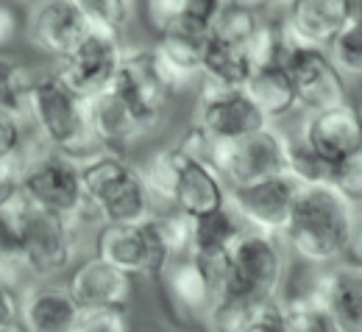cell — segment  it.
Listing matches in <instances>:
<instances>
[{"label":"cell","instance_id":"cell-1","mask_svg":"<svg viewBox=\"0 0 362 332\" xmlns=\"http://www.w3.org/2000/svg\"><path fill=\"white\" fill-rule=\"evenodd\" d=\"M284 277L287 260L281 240L243 229L223 260V285L209 319V332H231L251 307L279 299Z\"/></svg>","mask_w":362,"mask_h":332},{"label":"cell","instance_id":"cell-2","mask_svg":"<svg viewBox=\"0 0 362 332\" xmlns=\"http://www.w3.org/2000/svg\"><path fill=\"white\" fill-rule=\"evenodd\" d=\"M354 224L357 207L340 193L332 188H301L279 240L298 257V263L326 268L346 260Z\"/></svg>","mask_w":362,"mask_h":332},{"label":"cell","instance_id":"cell-3","mask_svg":"<svg viewBox=\"0 0 362 332\" xmlns=\"http://www.w3.org/2000/svg\"><path fill=\"white\" fill-rule=\"evenodd\" d=\"M25 118L34 123L37 137L47 148L84 162L103 148L98 145L90 126V101L73 93L56 70L34 73L28 101H25Z\"/></svg>","mask_w":362,"mask_h":332},{"label":"cell","instance_id":"cell-4","mask_svg":"<svg viewBox=\"0 0 362 332\" xmlns=\"http://www.w3.org/2000/svg\"><path fill=\"white\" fill-rule=\"evenodd\" d=\"M81 188L87 201V218L100 224H136L156 212L139 165L129 162L123 154L100 151L84 159Z\"/></svg>","mask_w":362,"mask_h":332},{"label":"cell","instance_id":"cell-5","mask_svg":"<svg viewBox=\"0 0 362 332\" xmlns=\"http://www.w3.org/2000/svg\"><path fill=\"white\" fill-rule=\"evenodd\" d=\"M226 257H198L192 251L173 257L153 280L165 316L184 330H209L212 310L223 285Z\"/></svg>","mask_w":362,"mask_h":332},{"label":"cell","instance_id":"cell-6","mask_svg":"<svg viewBox=\"0 0 362 332\" xmlns=\"http://www.w3.org/2000/svg\"><path fill=\"white\" fill-rule=\"evenodd\" d=\"M23 201L70 221H87L81 188V162L47 148L40 137L25 140L23 154Z\"/></svg>","mask_w":362,"mask_h":332},{"label":"cell","instance_id":"cell-7","mask_svg":"<svg viewBox=\"0 0 362 332\" xmlns=\"http://www.w3.org/2000/svg\"><path fill=\"white\" fill-rule=\"evenodd\" d=\"M92 254L134 280L151 282L173 260V248L168 243L159 212L136 224H100L92 243Z\"/></svg>","mask_w":362,"mask_h":332},{"label":"cell","instance_id":"cell-8","mask_svg":"<svg viewBox=\"0 0 362 332\" xmlns=\"http://www.w3.org/2000/svg\"><path fill=\"white\" fill-rule=\"evenodd\" d=\"M20 218V240H23V257L28 265V274L34 282H45L53 277L67 274L78 257V221L53 215L45 210L28 207L20 201L17 207Z\"/></svg>","mask_w":362,"mask_h":332},{"label":"cell","instance_id":"cell-9","mask_svg":"<svg viewBox=\"0 0 362 332\" xmlns=\"http://www.w3.org/2000/svg\"><path fill=\"white\" fill-rule=\"evenodd\" d=\"M212 168L223 176L226 188H243L281 176L287 173V137L273 126H265L243 140L218 142Z\"/></svg>","mask_w":362,"mask_h":332},{"label":"cell","instance_id":"cell-10","mask_svg":"<svg viewBox=\"0 0 362 332\" xmlns=\"http://www.w3.org/2000/svg\"><path fill=\"white\" fill-rule=\"evenodd\" d=\"M112 90L123 95L126 103L156 132L162 129L168 109L176 98L151 45L123 47V62H120V70H117Z\"/></svg>","mask_w":362,"mask_h":332},{"label":"cell","instance_id":"cell-11","mask_svg":"<svg viewBox=\"0 0 362 332\" xmlns=\"http://www.w3.org/2000/svg\"><path fill=\"white\" fill-rule=\"evenodd\" d=\"M120 62H123L120 37L103 28H90V34L78 45L64 59H59L56 73L73 93L90 101L115 84Z\"/></svg>","mask_w":362,"mask_h":332},{"label":"cell","instance_id":"cell-12","mask_svg":"<svg viewBox=\"0 0 362 332\" xmlns=\"http://www.w3.org/2000/svg\"><path fill=\"white\" fill-rule=\"evenodd\" d=\"M284 67L290 73L296 101L304 112H317V109H329V106L351 101L349 81L337 70L326 47L304 45L293 40V45L284 56Z\"/></svg>","mask_w":362,"mask_h":332},{"label":"cell","instance_id":"cell-13","mask_svg":"<svg viewBox=\"0 0 362 332\" xmlns=\"http://www.w3.org/2000/svg\"><path fill=\"white\" fill-rule=\"evenodd\" d=\"M298 182L290 179L287 173L262 179L254 185H243V188H228L226 204L231 212L243 221L245 229L251 232H262V235L281 237L296 195H298Z\"/></svg>","mask_w":362,"mask_h":332},{"label":"cell","instance_id":"cell-14","mask_svg":"<svg viewBox=\"0 0 362 332\" xmlns=\"http://www.w3.org/2000/svg\"><path fill=\"white\" fill-rule=\"evenodd\" d=\"M209 137L218 142L243 140L265 126L271 120L259 112V106L251 101L245 90H226V87H212L201 81V93L195 103V120Z\"/></svg>","mask_w":362,"mask_h":332},{"label":"cell","instance_id":"cell-15","mask_svg":"<svg viewBox=\"0 0 362 332\" xmlns=\"http://www.w3.org/2000/svg\"><path fill=\"white\" fill-rule=\"evenodd\" d=\"M209 25L181 14L168 28L153 34V56L176 95L201 81V59L209 42Z\"/></svg>","mask_w":362,"mask_h":332},{"label":"cell","instance_id":"cell-16","mask_svg":"<svg viewBox=\"0 0 362 332\" xmlns=\"http://www.w3.org/2000/svg\"><path fill=\"white\" fill-rule=\"evenodd\" d=\"M90 28L92 23L78 0H31L23 31L37 50L59 62L90 34Z\"/></svg>","mask_w":362,"mask_h":332},{"label":"cell","instance_id":"cell-17","mask_svg":"<svg viewBox=\"0 0 362 332\" xmlns=\"http://www.w3.org/2000/svg\"><path fill=\"white\" fill-rule=\"evenodd\" d=\"M226 195L228 188L223 176L212 165L189 156L176 142V188H173L170 210L195 221L226 207Z\"/></svg>","mask_w":362,"mask_h":332},{"label":"cell","instance_id":"cell-18","mask_svg":"<svg viewBox=\"0 0 362 332\" xmlns=\"http://www.w3.org/2000/svg\"><path fill=\"white\" fill-rule=\"evenodd\" d=\"M64 285L73 302L78 304V310H87V307L132 310V302H134V277L103 263L95 254L73 265Z\"/></svg>","mask_w":362,"mask_h":332},{"label":"cell","instance_id":"cell-19","mask_svg":"<svg viewBox=\"0 0 362 332\" xmlns=\"http://www.w3.org/2000/svg\"><path fill=\"white\" fill-rule=\"evenodd\" d=\"M298 137L313 145L329 162H337L351 151L362 148V109L346 101L329 109L307 112Z\"/></svg>","mask_w":362,"mask_h":332},{"label":"cell","instance_id":"cell-20","mask_svg":"<svg viewBox=\"0 0 362 332\" xmlns=\"http://www.w3.org/2000/svg\"><path fill=\"white\" fill-rule=\"evenodd\" d=\"M90 126L98 145L112 154H129L136 142L156 134L153 126H148L134 109L126 103V98L115 93L112 87L106 93L90 98Z\"/></svg>","mask_w":362,"mask_h":332},{"label":"cell","instance_id":"cell-21","mask_svg":"<svg viewBox=\"0 0 362 332\" xmlns=\"http://www.w3.org/2000/svg\"><path fill=\"white\" fill-rule=\"evenodd\" d=\"M20 324L25 332H73L78 319V304L73 302L67 285L31 282L20 293Z\"/></svg>","mask_w":362,"mask_h":332},{"label":"cell","instance_id":"cell-22","mask_svg":"<svg viewBox=\"0 0 362 332\" xmlns=\"http://www.w3.org/2000/svg\"><path fill=\"white\" fill-rule=\"evenodd\" d=\"M281 20L298 42L315 47H329L349 23L343 0H290Z\"/></svg>","mask_w":362,"mask_h":332},{"label":"cell","instance_id":"cell-23","mask_svg":"<svg viewBox=\"0 0 362 332\" xmlns=\"http://www.w3.org/2000/svg\"><path fill=\"white\" fill-rule=\"evenodd\" d=\"M323 313L334 332H362V271L337 263L326 268Z\"/></svg>","mask_w":362,"mask_h":332},{"label":"cell","instance_id":"cell-24","mask_svg":"<svg viewBox=\"0 0 362 332\" xmlns=\"http://www.w3.org/2000/svg\"><path fill=\"white\" fill-rule=\"evenodd\" d=\"M251 73H254V62L248 56V47L228 45L209 34V42L204 47V59H201V81L204 84L226 87V90H245Z\"/></svg>","mask_w":362,"mask_h":332},{"label":"cell","instance_id":"cell-25","mask_svg":"<svg viewBox=\"0 0 362 332\" xmlns=\"http://www.w3.org/2000/svg\"><path fill=\"white\" fill-rule=\"evenodd\" d=\"M245 93L251 95V101L259 106V112L271 123L287 118L293 109H298L296 90H293V81H290V73H287L284 64L254 67V73H251V79L245 84Z\"/></svg>","mask_w":362,"mask_h":332},{"label":"cell","instance_id":"cell-26","mask_svg":"<svg viewBox=\"0 0 362 332\" xmlns=\"http://www.w3.org/2000/svg\"><path fill=\"white\" fill-rule=\"evenodd\" d=\"M243 221L231 212V207H221L204 218L192 221V243L189 251L198 257H226L228 246L243 235Z\"/></svg>","mask_w":362,"mask_h":332},{"label":"cell","instance_id":"cell-27","mask_svg":"<svg viewBox=\"0 0 362 332\" xmlns=\"http://www.w3.org/2000/svg\"><path fill=\"white\" fill-rule=\"evenodd\" d=\"M17 207L0 210V285L20 293L25 285H31V274L23 257V240H20V218Z\"/></svg>","mask_w":362,"mask_h":332},{"label":"cell","instance_id":"cell-28","mask_svg":"<svg viewBox=\"0 0 362 332\" xmlns=\"http://www.w3.org/2000/svg\"><path fill=\"white\" fill-rule=\"evenodd\" d=\"M332 168L334 162L320 156L301 137H287V176L296 179L298 188H329Z\"/></svg>","mask_w":362,"mask_h":332},{"label":"cell","instance_id":"cell-29","mask_svg":"<svg viewBox=\"0 0 362 332\" xmlns=\"http://www.w3.org/2000/svg\"><path fill=\"white\" fill-rule=\"evenodd\" d=\"M262 23V11L251 8V6H243L237 0H228L223 6V11L215 17L212 23V37L215 40H223L228 45H240V47H248L257 28Z\"/></svg>","mask_w":362,"mask_h":332},{"label":"cell","instance_id":"cell-30","mask_svg":"<svg viewBox=\"0 0 362 332\" xmlns=\"http://www.w3.org/2000/svg\"><path fill=\"white\" fill-rule=\"evenodd\" d=\"M34 81V70L17 56L0 50V109L25 118V101Z\"/></svg>","mask_w":362,"mask_h":332},{"label":"cell","instance_id":"cell-31","mask_svg":"<svg viewBox=\"0 0 362 332\" xmlns=\"http://www.w3.org/2000/svg\"><path fill=\"white\" fill-rule=\"evenodd\" d=\"M81 11L87 14L92 28L112 31L123 37L136 14V0H78Z\"/></svg>","mask_w":362,"mask_h":332},{"label":"cell","instance_id":"cell-32","mask_svg":"<svg viewBox=\"0 0 362 332\" xmlns=\"http://www.w3.org/2000/svg\"><path fill=\"white\" fill-rule=\"evenodd\" d=\"M326 50L346 79H362V25L346 23V28Z\"/></svg>","mask_w":362,"mask_h":332},{"label":"cell","instance_id":"cell-33","mask_svg":"<svg viewBox=\"0 0 362 332\" xmlns=\"http://www.w3.org/2000/svg\"><path fill=\"white\" fill-rule=\"evenodd\" d=\"M329 188L340 193L351 207H362V148L334 162Z\"/></svg>","mask_w":362,"mask_h":332},{"label":"cell","instance_id":"cell-34","mask_svg":"<svg viewBox=\"0 0 362 332\" xmlns=\"http://www.w3.org/2000/svg\"><path fill=\"white\" fill-rule=\"evenodd\" d=\"M73 332H132L129 310H115V307H87V310H78Z\"/></svg>","mask_w":362,"mask_h":332},{"label":"cell","instance_id":"cell-35","mask_svg":"<svg viewBox=\"0 0 362 332\" xmlns=\"http://www.w3.org/2000/svg\"><path fill=\"white\" fill-rule=\"evenodd\" d=\"M231 332H287V319H284V307L279 299L265 302L251 307Z\"/></svg>","mask_w":362,"mask_h":332},{"label":"cell","instance_id":"cell-36","mask_svg":"<svg viewBox=\"0 0 362 332\" xmlns=\"http://www.w3.org/2000/svg\"><path fill=\"white\" fill-rule=\"evenodd\" d=\"M23 120H25L23 115L0 109V162L3 159H14V156L23 154V145L28 140Z\"/></svg>","mask_w":362,"mask_h":332},{"label":"cell","instance_id":"cell-37","mask_svg":"<svg viewBox=\"0 0 362 332\" xmlns=\"http://www.w3.org/2000/svg\"><path fill=\"white\" fill-rule=\"evenodd\" d=\"M136 11H142L151 34H159L184 14V0H136Z\"/></svg>","mask_w":362,"mask_h":332},{"label":"cell","instance_id":"cell-38","mask_svg":"<svg viewBox=\"0 0 362 332\" xmlns=\"http://www.w3.org/2000/svg\"><path fill=\"white\" fill-rule=\"evenodd\" d=\"M23 201V162L20 156L0 162V210Z\"/></svg>","mask_w":362,"mask_h":332},{"label":"cell","instance_id":"cell-39","mask_svg":"<svg viewBox=\"0 0 362 332\" xmlns=\"http://www.w3.org/2000/svg\"><path fill=\"white\" fill-rule=\"evenodd\" d=\"M284 319L287 332H334L329 316L317 307H284Z\"/></svg>","mask_w":362,"mask_h":332},{"label":"cell","instance_id":"cell-40","mask_svg":"<svg viewBox=\"0 0 362 332\" xmlns=\"http://www.w3.org/2000/svg\"><path fill=\"white\" fill-rule=\"evenodd\" d=\"M25 28V20L20 17L17 6L8 3V0H0V50L11 45Z\"/></svg>","mask_w":362,"mask_h":332},{"label":"cell","instance_id":"cell-41","mask_svg":"<svg viewBox=\"0 0 362 332\" xmlns=\"http://www.w3.org/2000/svg\"><path fill=\"white\" fill-rule=\"evenodd\" d=\"M226 3L228 0H184V14L212 28L215 17L223 11V6H226Z\"/></svg>","mask_w":362,"mask_h":332},{"label":"cell","instance_id":"cell-42","mask_svg":"<svg viewBox=\"0 0 362 332\" xmlns=\"http://www.w3.org/2000/svg\"><path fill=\"white\" fill-rule=\"evenodd\" d=\"M20 321V299L14 290H8L6 285H0V330L11 327Z\"/></svg>","mask_w":362,"mask_h":332},{"label":"cell","instance_id":"cell-43","mask_svg":"<svg viewBox=\"0 0 362 332\" xmlns=\"http://www.w3.org/2000/svg\"><path fill=\"white\" fill-rule=\"evenodd\" d=\"M343 263H349V265H354V268L362 271V215H357V224H354V232H351L349 251H346Z\"/></svg>","mask_w":362,"mask_h":332},{"label":"cell","instance_id":"cell-44","mask_svg":"<svg viewBox=\"0 0 362 332\" xmlns=\"http://www.w3.org/2000/svg\"><path fill=\"white\" fill-rule=\"evenodd\" d=\"M343 3H346V17H349V23L362 25V0H343Z\"/></svg>","mask_w":362,"mask_h":332},{"label":"cell","instance_id":"cell-45","mask_svg":"<svg viewBox=\"0 0 362 332\" xmlns=\"http://www.w3.org/2000/svg\"><path fill=\"white\" fill-rule=\"evenodd\" d=\"M287 3L290 0H265V8H279L281 11V8H287Z\"/></svg>","mask_w":362,"mask_h":332},{"label":"cell","instance_id":"cell-46","mask_svg":"<svg viewBox=\"0 0 362 332\" xmlns=\"http://www.w3.org/2000/svg\"><path fill=\"white\" fill-rule=\"evenodd\" d=\"M0 332H25V327L17 321V324H11V327H6V330H0Z\"/></svg>","mask_w":362,"mask_h":332},{"label":"cell","instance_id":"cell-47","mask_svg":"<svg viewBox=\"0 0 362 332\" xmlns=\"http://www.w3.org/2000/svg\"><path fill=\"white\" fill-rule=\"evenodd\" d=\"M8 3H31V0H8Z\"/></svg>","mask_w":362,"mask_h":332},{"label":"cell","instance_id":"cell-48","mask_svg":"<svg viewBox=\"0 0 362 332\" xmlns=\"http://www.w3.org/2000/svg\"><path fill=\"white\" fill-rule=\"evenodd\" d=\"M184 332H209V330H184Z\"/></svg>","mask_w":362,"mask_h":332}]
</instances>
